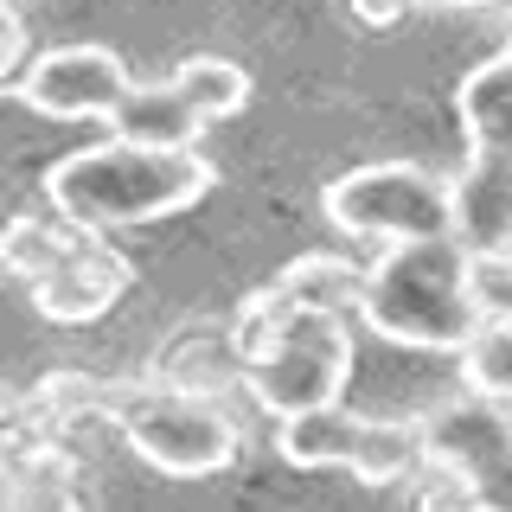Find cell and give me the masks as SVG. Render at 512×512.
I'll list each match as a JSON object with an SVG mask.
<instances>
[{
    "label": "cell",
    "instance_id": "cell-1",
    "mask_svg": "<svg viewBox=\"0 0 512 512\" xmlns=\"http://www.w3.org/2000/svg\"><path fill=\"white\" fill-rule=\"evenodd\" d=\"M365 327L391 346L416 352H461L487 327V295H480V256L455 231L404 237L365 269L359 295Z\"/></svg>",
    "mask_w": 512,
    "mask_h": 512
},
{
    "label": "cell",
    "instance_id": "cell-2",
    "mask_svg": "<svg viewBox=\"0 0 512 512\" xmlns=\"http://www.w3.org/2000/svg\"><path fill=\"white\" fill-rule=\"evenodd\" d=\"M212 180L218 173L199 148H148V141L109 135L96 148L52 160L45 199L64 224L122 231V224H160L173 212H192L212 192Z\"/></svg>",
    "mask_w": 512,
    "mask_h": 512
},
{
    "label": "cell",
    "instance_id": "cell-3",
    "mask_svg": "<svg viewBox=\"0 0 512 512\" xmlns=\"http://www.w3.org/2000/svg\"><path fill=\"white\" fill-rule=\"evenodd\" d=\"M244 384L269 416H295L314 404H340L346 378H352V327L346 308H314L276 288H263L256 301H244Z\"/></svg>",
    "mask_w": 512,
    "mask_h": 512
},
{
    "label": "cell",
    "instance_id": "cell-4",
    "mask_svg": "<svg viewBox=\"0 0 512 512\" xmlns=\"http://www.w3.org/2000/svg\"><path fill=\"white\" fill-rule=\"evenodd\" d=\"M468 167L455 173V237L480 263L512 256V39L455 84Z\"/></svg>",
    "mask_w": 512,
    "mask_h": 512
},
{
    "label": "cell",
    "instance_id": "cell-5",
    "mask_svg": "<svg viewBox=\"0 0 512 512\" xmlns=\"http://www.w3.org/2000/svg\"><path fill=\"white\" fill-rule=\"evenodd\" d=\"M327 218L346 237H378V244H404V237H436L455 231V180L416 167V160H372L327 180Z\"/></svg>",
    "mask_w": 512,
    "mask_h": 512
},
{
    "label": "cell",
    "instance_id": "cell-6",
    "mask_svg": "<svg viewBox=\"0 0 512 512\" xmlns=\"http://www.w3.org/2000/svg\"><path fill=\"white\" fill-rule=\"evenodd\" d=\"M276 448L288 468H340L359 474L365 487L404 480L429 461V436L416 423H378V416H352L346 404H314L282 416Z\"/></svg>",
    "mask_w": 512,
    "mask_h": 512
},
{
    "label": "cell",
    "instance_id": "cell-7",
    "mask_svg": "<svg viewBox=\"0 0 512 512\" xmlns=\"http://www.w3.org/2000/svg\"><path fill=\"white\" fill-rule=\"evenodd\" d=\"M116 423H122L128 448L167 480H212L244 448L231 416L218 404H205V397H192V391H141L116 410Z\"/></svg>",
    "mask_w": 512,
    "mask_h": 512
},
{
    "label": "cell",
    "instance_id": "cell-8",
    "mask_svg": "<svg viewBox=\"0 0 512 512\" xmlns=\"http://www.w3.org/2000/svg\"><path fill=\"white\" fill-rule=\"evenodd\" d=\"M128 90H135V77L109 45H52L7 84V96H20L32 116L52 122H109Z\"/></svg>",
    "mask_w": 512,
    "mask_h": 512
},
{
    "label": "cell",
    "instance_id": "cell-9",
    "mask_svg": "<svg viewBox=\"0 0 512 512\" xmlns=\"http://www.w3.org/2000/svg\"><path fill=\"white\" fill-rule=\"evenodd\" d=\"M122 288H128V256L90 244V237L77 231V244L64 250L45 276H32V301H39V314L58 320V327H84V320L116 308Z\"/></svg>",
    "mask_w": 512,
    "mask_h": 512
},
{
    "label": "cell",
    "instance_id": "cell-10",
    "mask_svg": "<svg viewBox=\"0 0 512 512\" xmlns=\"http://www.w3.org/2000/svg\"><path fill=\"white\" fill-rule=\"evenodd\" d=\"M109 128L128 141H148V148H199L205 135V116L180 96V84H135L122 96V109L109 116Z\"/></svg>",
    "mask_w": 512,
    "mask_h": 512
},
{
    "label": "cell",
    "instance_id": "cell-11",
    "mask_svg": "<svg viewBox=\"0 0 512 512\" xmlns=\"http://www.w3.org/2000/svg\"><path fill=\"white\" fill-rule=\"evenodd\" d=\"M173 84L205 122H231L237 109H250V71L237 58H218V52H199V58H180L173 64Z\"/></svg>",
    "mask_w": 512,
    "mask_h": 512
},
{
    "label": "cell",
    "instance_id": "cell-12",
    "mask_svg": "<svg viewBox=\"0 0 512 512\" xmlns=\"http://www.w3.org/2000/svg\"><path fill=\"white\" fill-rule=\"evenodd\" d=\"M461 378H468V391L487 397V404L512 397V314H487V327L461 346Z\"/></svg>",
    "mask_w": 512,
    "mask_h": 512
},
{
    "label": "cell",
    "instance_id": "cell-13",
    "mask_svg": "<svg viewBox=\"0 0 512 512\" xmlns=\"http://www.w3.org/2000/svg\"><path fill=\"white\" fill-rule=\"evenodd\" d=\"M282 295L314 301V308H359V295H365V269L340 263V256H301V263L282 276Z\"/></svg>",
    "mask_w": 512,
    "mask_h": 512
},
{
    "label": "cell",
    "instance_id": "cell-14",
    "mask_svg": "<svg viewBox=\"0 0 512 512\" xmlns=\"http://www.w3.org/2000/svg\"><path fill=\"white\" fill-rule=\"evenodd\" d=\"M64 250H71V244H58V237L45 231V224H32V218H20V224L7 231V269H13V276H26V282L45 276V269H52Z\"/></svg>",
    "mask_w": 512,
    "mask_h": 512
},
{
    "label": "cell",
    "instance_id": "cell-15",
    "mask_svg": "<svg viewBox=\"0 0 512 512\" xmlns=\"http://www.w3.org/2000/svg\"><path fill=\"white\" fill-rule=\"evenodd\" d=\"M20 58H26V26H20V13H7V58H0V71H7V84L20 77Z\"/></svg>",
    "mask_w": 512,
    "mask_h": 512
},
{
    "label": "cell",
    "instance_id": "cell-16",
    "mask_svg": "<svg viewBox=\"0 0 512 512\" xmlns=\"http://www.w3.org/2000/svg\"><path fill=\"white\" fill-rule=\"evenodd\" d=\"M410 7H493V0H410Z\"/></svg>",
    "mask_w": 512,
    "mask_h": 512
},
{
    "label": "cell",
    "instance_id": "cell-17",
    "mask_svg": "<svg viewBox=\"0 0 512 512\" xmlns=\"http://www.w3.org/2000/svg\"><path fill=\"white\" fill-rule=\"evenodd\" d=\"M500 416H506V429H512V397H500Z\"/></svg>",
    "mask_w": 512,
    "mask_h": 512
}]
</instances>
